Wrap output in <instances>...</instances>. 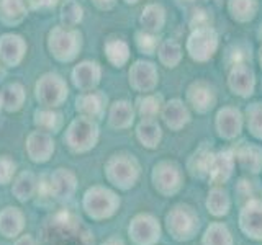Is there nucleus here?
Here are the masks:
<instances>
[{"mask_svg": "<svg viewBox=\"0 0 262 245\" xmlns=\"http://www.w3.org/2000/svg\"><path fill=\"white\" fill-rule=\"evenodd\" d=\"M121 200L112 188L94 185L82 196V209L92 220H106L113 217L120 209Z\"/></svg>", "mask_w": 262, "mask_h": 245, "instance_id": "2", "label": "nucleus"}, {"mask_svg": "<svg viewBox=\"0 0 262 245\" xmlns=\"http://www.w3.org/2000/svg\"><path fill=\"white\" fill-rule=\"evenodd\" d=\"M136 43H138V47L141 49L143 53H146V54H152L156 51V46H158V41H156V38L151 36L147 31L138 33V35H136Z\"/></svg>", "mask_w": 262, "mask_h": 245, "instance_id": "41", "label": "nucleus"}, {"mask_svg": "<svg viewBox=\"0 0 262 245\" xmlns=\"http://www.w3.org/2000/svg\"><path fill=\"white\" fill-rule=\"evenodd\" d=\"M252 85H254V79L252 74L244 69V67H236L231 74V87L236 90V93H239L243 96H248L252 92Z\"/></svg>", "mask_w": 262, "mask_h": 245, "instance_id": "35", "label": "nucleus"}, {"mask_svg": "<svg viewBox=\"0 0 262 245\" xmlns=\"http://www.w3.org/2000/svg\"><path fill=\"white\" fill-rule=\"evenodd\" d=\"M152 186L164 198H170V196L177 194L184 188V174L176 162L172 160H161L152 167Z\"/></svg>", "mask_w": 262, "mask_h": 245, "instance_id": "6", "label": "nucleus"}, {"mask_svg": "<svg viewBox=\"0 0 262 245\" xmlns=\"http://www.w3.org/2000/svg\"><path fill=\"white\" fill-rule=\"evenodd\" d=\"M205 208H207L208 214L213 217L228 216L229 211H231V198H229V193L221 185H215L207 194Z\"/></svg>", "mask_w": 262, "mask_h": 245, "instance_id": "20", "label": "nucleus"}, {"mask_svg": "<svg viewBox=\"0 0 262 245\" xmlns=\"http://www.w3.org/2000/svg\"><path fill=\"white\" fill-rule=\"evenodd\" d=\"M202 245H234L233 234L225 223H210L202 234Z\"/></svg>", "mask_w": 262, "mask_h": 245, "instance_id": "26", "label": "nucleus"}, {"mask_svg": "<svg viewBox=\"0 0 262 245\" xmlns=\"http://www.w3.org/2000/svg\"><path fill=\"white\" fill-rule=\"evenodd\" d=\"M236 194L241 200H249L254 198V182H251L249 178H241L236 183Z\"/></svg>", "mask_w": 262, "mask_h": 245, "instance_id": "42", "label": "nucleus"}, {"mask_svg": "<svg viewBox=\"0 0 262 245\" xmlns=\"http://www.w3.org/2000/svg\"><path fill=\"white\" fill-rule=\"evenodd\" d=\"M105 54L113 65L121 67V65H125V62L129 57V47L125 41H121V39H110L108 43L105 44Z\"/></svg>", "mask_w": 262, "mask_h": 245, "instance_id": "32", "label": "nucleus"}, {"mask_svg": "<svg viewBox=\"0 0 262 245\" xmlns=\"http://www.w3.org/2000/svg\"><path fill=\"white\" fill-rule=\"evenodd\" d=\"M135 121V110L131 103L121 100L115 102L108 113V125L113 129H128Z\"/></svg>", "mask_w": 262, "mask_h": 245, "instance_id": "24", "label": "nucleus"}, {"mask_svg": "<svg viewBox=\"0 0 262 245\" xmlns=\"http://www.w3.org/2000/svg\"><path fill=\"white\" fill-rule=\"evenodd\" d=\"M105 105H106V96L102 92H95V90H90V92H82L76 98V110L80 116H87V118H100L103 111H105Z\"/></svg>", "mask_w": 262, "mask_h": 245, "instance_id": "16", "label": "nucleus"}, {"mask_svg": "<svg viewBox=\"0 0 262 245\" xmlns=\"http://www.w3.org/2000/svg\"><path fill=\"white\" fill-rule=\"evenodd\" d=\"M128 237L133 245H158L162 237L161 220L151 212H139L129 220Z\"/></svg>", "mask_w": 262, "mask_h": 245, "instance_id": "7", "label": "nucleus"}, {"mask_svg": "<svg viewBox=\"0 0 262 245\" xmlns=\"http://www.w3.org/2000/svg\"><path fill=\"white\" fill-rule=\"evenodd\" d=\"M243 129V118L241 113L234 108H225L218 113L216 116V131L218 136L223 139H234L241 134Z\"/></svg>", "mask_w": 262, "mask_h": 245, "instance_id": "18", "label": "nucleus"}, {"mask_svg": "<svg viewBox=\"0 0 262 245\" xmlns=\"http://www.w3.org/2000/svg\"><path fill=\"white\" fill-rule=\"evenodd\" d=\"M35 126L41 131H46L49 134H54L57 131H61L64 121H62V114L51 110H36L35 111Z\"/></svg>", "mask_w": 262, "mask_h": 245, "instance_id": "29", "label": "nucleus"}, {"mask_svg": "<svg viewBox=\"0 0 262 245\" xmlns=\"http://www.w3.org/2000/svg\"><path fill=\"white\" fill-rule=\"evenodd\" d=\"M234 152L236 163L243 170L249 172V174L257 175L262 172V149L254 144H241L237 145Z\"/></svg>", "mask_w": 262, "mask_h": 245, "instance_id": "17", "label": "nucleus"}, {"mask_svg": "<svg viewBox=\"0 0 262 245\" xmlns=\"http://www.w3.org/2000/svg\"><path fill=\"white\" fill-rule=\"evenodd\" d=\"M161 110V100L159 96H146L139 100L138 111L143 116V119H152Z\"/></svg>", "mask_w": 262, "mask_h": 245, "instance_id": "37", "label": "nucleus"}, {"mask_svg": "<svg viewBox=\"0 0 262 245\" xmlns=\"http://www.w3.org/2000/svg\"><path fill=\"white\" fill-rule=\"evenodd\" d=\"M213 155H215V152H211L210 149H207V147H200V149L192 155L190 160H188L187 168L192 174L193 178L208 180Z\"/></svg>", "mask_w": 262, "mask_h": 245, "instance_id": "25", "label": "nucleus"}, {"mask_svg": "<svg viewBox=\"0 0 262 245\" xmlns=\"http://www.w3.org/2000/svg\"><path fill=\"white\" fill-rule=\"evenodd\" d=\"M162 118H164V122L167 125V128L179 131L190 121V114H188L187 108L179 100H172L164 106Z\"/></svg>", "mask_w": 262, "mask_h": 245, "instance_id": "27", "label": "nucleus"}, {"mask_svg": "<svg viewBox=\"0 0 262 245\" xmlns=\"http://www.w3.org/2000/svg\"><path fill=\"white\" fill-rule=\"evenodd\" d=\"M16 174V163L10 155H0V185L12 183Z\"/></svg>", "mask_w": 262, "mask_h": 245, "instance_id": "38", "label": "nucleus"}, {"mask_svg": "<svg viewBox=\"0 0 262 245\" xmlns=\"http://www.w3.org/2000/svg\"><path fill=\"white\" fill-rule=\"evenodd\" d=\"M84 18V10L76 0H64L61 7V23L66 28H74Z\"/></svg>", "mask_w": 262, "mask_h": 245, "instance_id": "33", "label": "nucleus"}, {"mask_svg": "<svg viewBox=\"0 0 262 245\" xmlns=\"http://www.w3.org/2000/svg\"><path fill=\"white\" fill-rule=\"evenodd\" d=\"M129 84L136 90H141V92L154 88V85L158 84V74H156L154 65L144 61L135 62L129 70Z\"/></svg>", "mask_w": 262, "mask_h": 245, "instance_id": "19", "label": "nucleus"}, {"mask_svg": "<svg viewBox=\"0 0 262 245\" xmlns=\"http://www.w3.org/2000/svg\"><path fill=\"white\" fill-rule=\"evenodd\" d=\"M188 98H190L193 108L199 113L208 111L213 106V103H215V96H213V93L202 84L193 85L190 88V92H188Z\"/></svg>", "mask_w": 262, "mask_h": 245, "instance_id": "31", "label": "nucleus"}, {"mask_svg": "<svg viewBox=\"0 0 262 245\" xmlns=\"http://www.w3.org/2000/svg\"><path fill=\"white\" fill-rule=\"evenodd\" d=\"M100 131L95 119L87 116H79L69 122L68 129L64 134V142L72 152L76 154H85L92 151L98 142Z\"/></svg>", "mask_w": 262, "mask_h": 245, "instance_id": "4", "label": "nucleus"}, {"mask_svg": "<svg viewBox=\"0 0 262 245\" xmlns=\"http://www.w3.org/2000/svg\"><path fill=\"white\" fill-rule=\"evenodd\" d=\"M260 61H262V51H260Z\"/></svg>", "mask_w": 262, "mask_h": 245, "instance_id": "49", "label": "nucleus"}, {"mask_svg": "<svg viewBox=\"0 0 262 245\" xmlns=\"http://www.w3.org/2000/svg\"><path fill=\"white\" fill-rule=\"evenodd\" d=\"M49 180V194L51 200L68 201L71 200L77 190V175L72 170L59 167L48 174Z\"/></svg>", "mask_w": 262, "mask_h": 245, "instance_id": "10", "label": "nucleus"}, {"mask_svg": "<svg viewBox=\"0 0 262 245\" xmlns=\"http://www.w3.org/2000/svg\"><path fill=\"white\" fill-rule=\"evenodd\" d=\"M233 12L237 18H251L254 13V8H256V2L254 0H233L231 2Z\"/></svg>", "mask_w": 262, "mask_h": 245, "instance_id": "40", "label": "nucleus"}, {"mask_svg": "<svg viewBox=\"0 0 262 245\" xmlns=\"http://www.w3.org/2000/svg\"><path fill=\"white\" fill-rule=\"evenodd\" d=\"M234 165H236V159H234L233 149H225V151L216 152L215 155H213L208 182L211 185L226 183L233 175Z\"/></svg>", "mask_w": 262, "mask_h": 245, "instance_id": "13", "label": "nucleus"}, {"mask_svg": "<svg viewBox=\"0 0 262 245\" xmlns=\"http://www.w3.org/2000/svg\"><path fill=\"white\" fill-rule=\"evenodd\" d=\"M103 174L110 185L121 191H128L138 183L139 175H141V167H139V162L135 159V155L113 154L105 163Z\"/></svg>", "mask_w": 262, "mask_h": 245, "instance_id": "3", "label": "nucleus"}, {"mask_svg": "<svg viewBox=\"0 0 262 245\" xmlns=\"http://www.w3.org/2000/svg\"><path fill=\"white\" fill-rule=\"evenodd\" d=\"M25 88L21 84H10L7 85L5 90L2 92V105L4 110L8 113H15L21 110V106L25 103Z\"/></svg>", "mask_w": 262, "mask_h": 245, "instance_id": "30", "label": "nucleus"}, {"mask_svg": "<svg viewBox=\"0 0 262 245\" xmlns=\"http://www.w3.org/2000/svg\"><path fill=\"white\" fill-rule=\"evenodd\" d=\"M248 128L254 137L262 141V105L256 103L248 108Z\"/></svg>", "mask_w": 262, "mask_h": 245, "instance_id": "36", "label": "nucleus"}, {"mask_svg": "<svg viewBox=\"0 0 262 245\" xmlns=\"http://www.w3.org/2000/svg\"><path fill=\"white\" fill-rule=\"evenodd\" d=\"M4 108V105H2V93H0V110Z\"/></svg>", "mask_w": 262, "mask_h": 245, "instance_id": "47", "label": "nucleus"}, {"mask_svg": "<svg viewBox=\"0 0 262 245\" xmlns=\"http://www.w3.org/2000/svg\"><path fill=\"white\" fill-rule=\"evenodd\" d=\"M159 56H161V61H162L164 64H167L169 67H170V65H174V64L179 61V57H180V49H179V46H177L176 43H172V41H167V43L161 47Z\"/></svg>", "mask_w": 262, "mask_h": 245, "instance_id": "39", "label": "nucleus"}, {"mask_svg": "<svg viewBox=\"0 0 262 245\" xmlns=\"http://www.w3.org/2000/svg\"><path fill=\"white\" fill-rule=\"evenodd\" d=\"M25 224H27V217L20 208L5 206L0 211V235L5 239H16L21 235Z\"/></svg>", "mask_w": 262, "mask_h": 245, "instance_id": "15", "label": "nucleus"}, {"mask_svg": "<svg viewBox=\"0 0 262 245\" xmlns=\"http://www.w3.org/2000/svg\"><path fill=\"white\" fill-rule=\"evenodd\" d=\"M200 216L193 206L187 203H179L172 206L166 219H164V227L172 240L176 242H188L195 239V235L200 231Z\"/></svg>", "mask_w": 262, "mask_h": 245, "instance_id": "1", "label": "nucleus"}, {"mask_svg": "<svg viewBox=\"0 0 262 245\" xmlns=\"http://www.w3.org/2000/svg\"><path fill=\"white\" fill-rule=\"evenodd\" d=\"M237 226L239 231L249 240L262 242V200L249 198L243 203L237 212Z\"/></svg>", "mask_w": 262, "mask_h": 245, "instance_id": "9", "label": "nucleus"}, {"mask_svg": "<svg viewBox=\"0 0 262 245\" xmlns=\"http://www.w3.org/2000/svg\"><path fill=\"white\" fill-rule=\"evenodd\" d=\"M54 139L46 131H33L28 134L27 142H25V151H27L30 160L35 163H45L53 157L54 154Z\"/></svg>", "mask_w": 262, "mask_h": 245, "instance_id": "11", "label": "nucleus"}, {"mask_svg": "<svg viewBox=\"0 0 262 245\" xmlns=\"http://www.w3.org/2000/svg\"><path fill=\"white\" fill-rule=\"evenodd\" d=\"M72 84L79 88L80 92H90L94 90L102 77L100 65L94 61H82L72 69Z\"/></svg>", "mask_w": 262, "mask_h": 245, "instance_id": "14", "label": "nucleus"}, {"mask_svg": "<svg viewBox=\"0 0 262 245\" xmlns=\"http://www.w3.org/2000/svg\"><path fill=\"white\" fill-rule=\"evenodd\" d=\"M48 47L59 62H71L80 53L82 35L76 28L54 27L48 35Z\"/></svg>", "mask_w": 262, "mask_h": 245, "instance_id": "5", "label": "nucleus"}, {"mask_svg": "<svg viewBox=\"0 0 262 245\" xmlns=\"http://www.w3.org/2000/svg\"><path fill=\"white\" fill-rule=\"evenodd\" d=\"M27 13V0H0V21L7 27L20 24Z\"/></svg>", "mask_w": 262, "mask_h": 245, "instance_id": "23", "label": "nucleus"}, {"mask_svg": "<svg viewBox=\"0 0 262 245\" xmlns=\"http://www.w3.org/2000/svg\"><path fill=\"white\" fill-rule=\"evenodd\" d=\"M100 245H125V242H123V239H120V237L113 235V237H108L106 240H103Z\"/></svg>", "mask_w": 262, "mask_h": 245, "instance_id": "46", "label": "nucleus"}, {"mask_svg": "<svg viewBox=\"0 0 262 245\" xmlns=\"http://www.w3.org/2000/svg\"><path fill=\"white\" fill-rule=\"evenodd\" d=\"M59 0H27V5L33 10H48L53 8Z\"/></svg>", "mask_w": 262, "mask_h": 245, "instance_id": "43", "label": "nucleus"}, {"mask_svg": "<svg viewBox=\"0 0 262 245\" xmlns=\"http://www.w3.org/2000/svg\"><path fill=\"white\" fill-rule=\"evenodd\" d=\"M136 137L147 149H156L162 139V131L154 119H143L136 128Z\"/></svg>", "mask_w": 262, "mask_h": 245, "instance_id": "28", "label": "nucleus"}, {"mask_svg": "<svg viewBox=\"0 0 262 245\" xmlns=\"http://www.w3.org/2000/svg\"><path fill=\"white\" fill-rule=\"evenodd\" d=\"M36 191H38V178L33 172L25 170L13 178L12 194L20 203L30 201L33 196H36Z\"/></svg>", "mask_w": 262, "mask_h": 245, "instance_id": "21", "label": "nucleus"}, {"mask_svg": "<svg viewBox=\"0 0 262 245\" xmlns=\"http://www.w3.org/2000/svg\"><path fill=\"white\" fill-rule=\"evenodd\" d=\"M25 53H27V43L20 35H13V33H5L0 36V61H2L8 67H15L18 65Z\"/></svg>", "mask_w": 262, "mask_h": 245, "instance_id": "12", "label": "nucleus"}, {"mask_svg": "<svg viewBox=\"0 0 262 245\" xmlns=\"http://www.w3.org/2000/svg\"><path fill=\"white\" fill-rule=\"evenodd\" d=\"M95 7H98L100 10H110L115 5V0H94Z\"/></svg>", "mask_w": 262, "mask_h": 245, "instance_id": "45", "label": "nucleus"}, {"mask_svg": "<svg viewBox=\"0 0 262 245\" xmlns=\"http://www.w3.org/2000/svg\"><path fill=\"white\" fill-rule=\"evenodd\" d=\"M125 2H128V4H136L138 0H125Z\"/></svg>", "mask_w": 262, "mask_h": 245, "instance_id": "48", "label": "nucleus"}, {"mask_svg": "<svg viewBox=\"0 0 262 245\" xmlns=\"http://www.w3.org/2000/svg\"><path fill=\"white\" fill-rule=\"evenodd\" d=\"M216 47V35L211 30H199L190 38V51L195 59H207Z\"/></svg>", "mask_w": 262, "mask_h": 245, "instance_id": "22", "label": "nucleus"}, {"mask_svg": "<svg viewBox=\"0 0 262 245\" xmlns=\"http://www.w3.org/2000/svg\"><path fill=\"white\" fill-rule=\"evenodd\" d=\"M13 245H39V243L36 242V239L33 235H30V234H21V235L16 237V240H15Z\"/></svg>", "mask_w": 262, "mask_h": 245, "instance_id": "44", "label": "nucleus"}, {"mask_svg": "<svg viewBox=\"0 0 262 245\" xmlns=\"http://www.w3.org/2000/svg\"><path fill=\"white\" fill-rule=\"evenodd\" d=\"M141 24L147 33L159 31L164 24V10L159 5H147L141 15Z\"/></svg>", "mask_w": 262, "mask_h": 245, "instance_id": "34", "label": "nucleus"}, {"mask_svg": "<svg viewBox=\"0 0 262 245\" xmlns=\"http://www.w3.org/2000/svg\"><path fill=\"white\" fill-rule=\"evenodd\" d=\"M69 88L66 80L56 72H48L41 76L35 85L36 100L46 108H57L68 98Z\"/></svg>", "mask_w": 262, "mask_h": 245, "instance_id": "8", "label": "nucleus"}]
</instances>
